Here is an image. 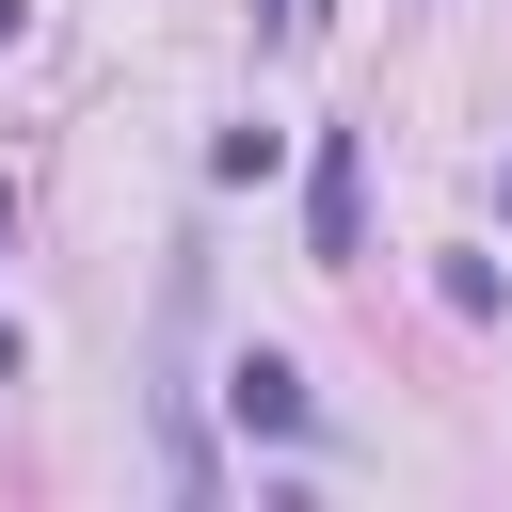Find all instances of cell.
Returning <instances> with one entry per match:
<instances>
[{
	"mask_svg": "<svg viewBox=\"0 0 512 512\" xmlns=\"http://www.w3.org/2000/svg\"><path fill=\"white\" fill-rule=\"evenodd\" d=\"M304 240H320V272L368 256V160H352V128H320V160H304Z\"/></svg>",
	"mask_w": 512,
	"mask_h": 512,
	"instance_id": "cell-1",
	"label": "cell"
},
{
	"mask_svg": "<svg viewBox=\"0 0 512 512\" xmlns=\"http://www.w3.org/2000/svg\"><path fill=\"white\" fill-rule=\"evenodd\" d=\"M224 416H240V432H304L320 400H304V368H288V352H240V368H224Z\"/></svg>",
	"mask_w": 512,
	"mask_h": 512,
	"instance_id": "cell-2",
	"label": "cell"
},
{
	"mask_svg": "<svg viewBox=\"0 0 512 512\" xmlns=\"http://www.w3.org/2000/svg\"><path fill=\"white\" fill-rule=\"evenodd\" d=\"M304 32H320V0H272V48H304Z\"/></svg>",
	"mask_w": 512,
	"mask_h": 512,
	"instance_id": "cell-3",
	"label": "cell"
},
{
	"mask_svg": "<svg viewBox=\"0 0 512 512\" xmlns=\"http://www.w3.org/2000/svg\"><path fill=\"white\" fill-rule=\"evenodd\" d=\"M16 368H32V352H16V320H0V384H16Z\"/></svg>",
	"mask_w": 512,
	"mask_h": 512,
	"instance_id": "cell-4",
	"label": "cell"
},
{
	"mask_svg": "<svg viewBox=\"0 0 512 512\" xmlns=\"http://www.w3.org/2000/svg\"><path fill=\"white\" fill-rule=\"evenodd\" d=\"M0 48H16V0H0Z\"/></svg>",
	"mask_w": 512,
	"mask_h": 512,
	"instance_id": "cell-5",
	"label": "cell"
},
{
	"mask_svg": "<svg viewBox=\"0 0 512 512\" xmlns=\"http://www.w3.org/2000/svg\"><path fill=\"white\" fill-rule=\"evenodd\" d=\"M0 240H16V192H0Z\"/></svg>",
	"mask_w": 512,
	"mask_h": 512,
	"instance_id": "cell-6",
	"label": "cell"
},
{
	"mask_svg": "<svg viewBox=\"0 0 512 512\" xmlns=\"http://www.w3.org/2000/svg\"><path fill=\"white\" fill-rule=\"evenodd\" d=\"M496 192H512V176H496Z\"/></svg>",
	"mask_w": 512,
	"mask_h": 512,
	"instance_id": "cell-7",
	"label": "cell"
}]
</instances>
